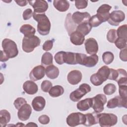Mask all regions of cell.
Here are the masks:
<instances>
[{
	"mask_svg": "<svg viewBox=\"0 0 127 127\" xmlns=\"http://www.w3.org/2000/svg\"><path fill=\"white\" fill-rule=\"evenodd\" d=\"M33 17L38 22L37 31L38 33L43 36L48 35L51 29V22L46 15L44 13H33Z\"/></svg>",
	"mask_w": 127,
	"mask_h": 127,
	"instance_id": "6da1fadb",
	"label": "cell"
},
{
	"mask_svg": "<svg viewBox=\"0 0 127 127\" xmlns=\"http://www.w3.org/2000/svg\"><path fill=\"white\" fill-rule=\"evenodd\" d=\"M1 45L3 51L9 59L14 58L18 55V50L17 45L12 40L8 38L4 39L2 41Z\"/></svg>",
	"mask_w": 127,
	"mask_h": 127,
	"instance_id": "7a4b0ae2",
	"label": "cell"
},
{
	"mask_svg": "<svg viewBox=\"0 0 127 127\" xmlns=\"http://www.w3.org/2000/svg\"><path fill=\"white\" fill-rule=\"evenodd\" d=\"M98 123L102 127H111L115 125L118 122V117L112 113H101L97 114Z\"/></svg>",
	"mask_w": 127,
	"mask_h": 127,
	"instance_id": "3957f363",
	"label": "cell"
},
{
	"mask_svg": "<svg viewBox=\"0 0 127 127\" xmlns=\"http://www.w3.org/2000/svg\"><path fill=\"white\" fill-rule=\"evenodd\" d=\"M40 43V39L36 36L34 35L31 37H24L22 40V50L25 53H31L35 48L39 46Z\"/></svg>",
	"mask_w": 127,
	"mask_h": 127,
	"instance_id": "277c9868",
	"label": "cell"
},
{
	"mask_svg": "<svg viewBox=\"0 0 127 127\" xmlns=\"http://www.w3.org/2000/svg\"><path fill=\"white\" fill-rule=\"evenodd\" d=\"M90 86L86 83L81 84L79 88L70 93L69 95L70 99L73 102H77L81 99L86 94L91 91Z\"/></svg>",
	"mask_w": 127,
	"mask_h": 127,
	"instance_id": "5b68a950",
	"label": "cell"
},
{
	"mask_svg": "<svg viewBox=\"0 0 127 127\" xmlns=\"http://www.w3.org/2000/svg\"><path fill=\"white\" fill-rule=\"evenodd\" d=\"M85 114L80 112L70 114L66 119L67 124L70 127H75L79 125H83L85 123Z\"/></svg>",
	"mask_w": 127,
	"mask_h": 127,
	"instance_id": "8992f818",
	"label": "cell"
},
{
	"mask_svg": "<svg viewBox=\"0 0 127 127\" xmlns=\"http://www.w3.org/2000/svg\"><path fill=\"white\" fill-rule=\"evenodd\" d=\"M92 107L95 113H101L104 110V106L107 102V98L105 95L98 94L92 98Z\"/></svg>",
	"mask_w": 127,
	"mask_h": 127,
	"instance_id": "52a82bcc",
	"label": "cell"
},
{
	"mask_svg": "<svg viewBox=\"0 0 127 127\" xmlns=\"http://www.w3.org/2000/svg\"><path fill=\"white\" fill-rule=\"evenodd\" d=\"M125 19V14L123 11L122 10H114L110 13L108 22L110 25L117 26Z\"/></svg>",
	"mask_w": 127,
	"mask_h": 127,
	"instance_id": "ba28073f",
	"label": "cell"
},
{
	"mask_svg": "<svg viewBox=\"0 0 127 127\" xmlns=\"http://www.w3.org/2000/svg\"><path fill=\"white\" fill-rule=\"evenodd\" d=\"M98 59V56L96 54L87 56L85 54H81L79 64L88 67H92L97 64Z\"/></svg>",
	"mask_w": 127,
	"mask_h": 127,
	"instance_id": "9c48e42d",
	"label": "cell"
},
{
	"mask_svg": "<svg viewBox=\"0 0 127 127\" xmlns=\"http://www.w3.org/2000/svg\"><path fill=\"white\" fill-rule=\"evenodd\" d=\"M28 2L33 7L34 13L41 14L45 12L48 8V4L46 0H31L28 1Z\"/></svg>",
	"mask_w": 127,
	"mask_h": 127,
	"instance_id": "30bf717a",
	"label": "cell"
},
{
	"mask_svg": "<svg viewBox=\"0 0 127 127\" xmlns=\"http://www.w3.org/2000/svg\"><path fill=\"white\" fill-rule=\"evenodd\" d=\"M111 8L112 6L110 5L103 4L97 10L96 15L102 23L108 21L110 15L109 11Z\"/></svg>",
	"mask_w": 127,
	"mask_h": 127,
	"instance_id": "8fae6325",
	"label": "cell"
},
{
	"mask_svg": "<svg viewBox=\"0 0 127 127\" xmlns=\"http://www.w3.org/2000/svg\"><path fill=\"white\" fill-rule=\"evenodd\" d=\"M45 68L42 65L35 66L30 71V78L33 81H37L41 79L45 76Z\"/></svg>",
	"mask_w": 127,
	"mask_h": 127,
	"instance_id": "7c38bea8",
	"label": "cell"
},
{
	"mask_svg": "<svg viewBox=\"0 0 127 127\" xmlns=\"http://www.w3.org/2000/svg\"><path fill=\"white\" fill-rule=\"evenodd\" d=\"M127 99H124L120 96H117L108 101L107 107L109 109H113L117 107L120 108L124 107L127 108Z\"/></svg>",
	"mask_w": 127,
	"mask_h": 127,
	"instance_id": "4fadbf2b",
	"label": "cell"
},
{
	"mask_svg": "<svg viewBox=\"0 0 127 127\" xmlns=\"http://www.w3.org/2000/svg\"><path fill=\"white\" fill-rule=\"evenodd\" d=\"M85 48L86 53L89 55L96 54L98 51V44L93 38H89L85 42Z\"/></svg>",
	"mask_w": 127,
	"mask_h": 127,
	"instance_id": "5bb4252c",
	"label": "cell"
},
{
	"mask_svg": "<svg viewBox=\"0 0 127 127\" xmlns=\"http://www.w3.org/2000/svg\"><path fill=\"white\" fill-rule=\"evenodd\" d=\"M18 110V118L22 121H25L29 119L32 113L31 107L27 103L22 105Z\"/></svg>",
	"mask_w": 127,
	"mask_h": 127,
	"instance_id": "9a60e30c",
	"label": "cell"
},
{
	"mask_svg": "<svg viewBox=\"0 0 127 127\" xmlns=\"http://www.w3.org/2000/svg\"><path fill=\"white\" fill-rule=\"evenodd\" d=\"M90 17V14L87 12L76 11L72 14L71 18L74 23L79 25L84 22H88Z\"/></svg>",
	"mask_w": 127,
	"mask_h": 127,
	"instance_id": "2e32d148",
	"label": "cell"
},
{
	"mask_svg": "<svg viewBox=\"0 0 127 127\" xmlns=\"http://www.w3.org/2000/svg\"><path fill=\"white\" fill-rule=\"evenodd\" d=\"M82 77L80 71L78 70H73L70 71L67 74V79L68 82L71 85H76L79 83Z\"/></svg>",
	"mask_w": 127,
	"mask_h": 127,
	"instance_id": "e0dca14e",
	"label": "cell"
},
{
	"mask_svg": "<svg viewBox=\"0 0 127 127\" xmlns=\"http://www.w3.org/2000/svg\"><path fill=\"white\" fill-rule=\"evenodd\" d=\"M23 89L26 93L29 95L36 94L38 90L37 85L32 80L26 81L23 84Z\"/></svg>",
	"mask_w": 127,
	"mask_h": 127,
	"instance_id": "ac0fdd59",
	"label": "cell"
},
{
	"mask_svg": "<svg viewBox=\"0 0 127 127\" xmlns=\"http://www.w3.org/2000/svg\"><path fill=\"white\" fill-rule=\"evenodd\" d=\"M70 41L74 45H81L85 41V36L75 30L70 34Z\"/></svg>",
	"mask_w": 127,
	"mask_h": 127,
	"instance_id": "d6986e66",
	"label": "cell"
},
{
	"mask_svg": "<svg viewBox=\"0 0 127 127\" xmlns=\"http://www.w3.org/2000/svg\"><path fill=\"white\" fill-rule=\"evenodd\" d=\"M45 105L46 101L45 98L40 96L35 97L32 102V107L37 112L42 111L45 108Z\"/></svg>",
	"mask_w": 127,
	"mask_h": 127,
	"instance_id": "ffe728a7",
	"label": "cell"
},
{
	"mask_svg": "<svg viewBox=\"0 0 127 127\" xmlns=\"http://www.w3.org/2000/svg\"><path fill=\"white\" fill-rule=\"evenodd\" d=\"M53 5L60 12L66 11L69 7V3L66 0H54Z\"/></svg>",
	"mask_w": 127,
	"mask_h": 127,
	"instance_id": "44dd1931",
	"label": "cell"
},
{
	"mask_svg": "<svg viewBox=\"0 0 127 127\" xmlns=\"http://www.w3.org/2000/svg\"><path fill=\"white\" fill-rule=\"evenodd\" d=\"M92 98H88L79 101L76 105L78 110L80 111H85L92 107Z\"/></svg>",
	"mask_w": 127,
	"mask_h": 127,
	"instance_id": "7402d4cb",
	"label": "cell"
},
{
	"mask_svg": "<svg viewBox=\"0 0 127 127\" xmlns=\"http://www.w3.org/2000/svg\"><path fill=\"white\" fill-rule=\"evenodd\" d=\"M59 68L53 64H51L45 69V73L47 76L52 79L57 78L59 75Z\"/></svg>",
	"mask_w": 127,
	"mask_h": 127,
	"instance_id": "603a6c76",
	"label": "cell"
},
{
	"mask_svg": "<svg viewBox=\"0 0 127 127\" xmlns=\"http://www.w3.org/2000/svg\"><path fill=\"white\" fill-rule=\"evenodd\" d=\"M20 32L25 37H31L34 36L36 32L35 29L30 24H24L20 28Z\"/></svg>",
	"mask_w": 127,
	"mask_h": 127,
	"instance_id": "cb8c5ba5",
	"label": "cell"
},
{
	"mask_svg": "<svg viewBox=\"0 0 127 127\" xmlns=\"http://www.w3.org/2000/svg\"><path fill=\"white\" fill-rule=\"evenodd\" d=\"M64 63L68 64H76L77 63V53L72 52H64Z\"/></svg>",
	"mask_w": 127,
	"mask_h": 127,
	"instance_id": "d4e9b609",
	"label": "cell"
},
{
	"mask_svg": "<svg viewBox=\"0 0 127 127\" xmlns=\"http://www.w3.org/2000/svg\"><path fill=\"white\" fill-rule=\"evenodd\" d=\"M85 121L83 125L90 127L98 123L97 114L93 113H87L85 114Z\"/></svg>",
	"mask_w": 127,
	"mask_h": 127,
	"instance_id": "484cf974",
	"label": "cell"
},
{
	"mask_svg": "<svg viewBox=\"0 0 127 127\" xmlns=\"http://www.w3.org/2000/svg\"><path fill=\"white\" fill-rule=\"evenodd\" d=\"M10 114L6 110H1L0 111V125L1 127L6 126L10 120Z\"/></svg>",
	"mask_w": 127,
	"mask_h": 127,
	"instance_id": "4316f807",
	"label": "cell"
},
{
	"mask_svg": "<svg viewBox=\"0 0 127 127\" xmlns=\"http://www.w3.org/2000/svg\"><path fill=\"white\" fill-rule=\"evenodd\" d=\"M64 93V88L59 85H55L50 89L49 91V94L50 96L52 97H58L61 96Z\"/></svg>",
	"mask_w": 127,
	"mask_h": 127,
	"instance_id": "83f0119b",
	"label": "cell"
},
{
	"mask_svg": "<svg viewBox=\"0 0 127 127\" xmlns=\"http://www.w3.org/2000/svg\"><path fill=\"white\" fill-rule=\"evenodd\" d=\"M110 72V68L106 65H103L98 70L96 73L104 81H105L109 78Z\"/></svg>",
	"mask_w": 127,
	"mask_h": 127,
	"instance_id": "f1b7e54d",
	"label": "cell"
},
{
	"mask_svg": "<svg viewBox=\"0 0 127 127\" xmlns=\"http://www.w3.org/2000/svg\"><path fill=\"white\" fill-rule=\"evenodd\" d=\"M92 29V27L88 22H84L78 25L76 28V30L81 33L84 36L89 33Z\"/></svg>",
	"mask_w": 127,
	"mask_h": 127,
	"instance_id": "f546056e",
	"label": "cell"
},
{
	"mask_svg": "<svg viewBox=\"0 0 127 127\" xmlns=\"http://www.w3.org/2000/svg\"><path fill=\"white\" fill-rule=\"evenodd\" d=\"M71 20H72V19H71V14L68 13L66 15V17L65 19V25L66 30L68 32L69 35H70V34L74 31L73 30L75 29V28L76 27L75 25H74L73 24H72L73 22H74L73 21V20L72 21Z\"/></svg>",
	"mask_w": 127,
	"mask_h": 127,
	"instance_id": "4dcf8cb0",
	"label": "cell"
},
{
	"mask_svg": "<svg viewBox=\"0 0 127 127\" xmlns=\"http://www.w3.org/2000/svg\"><path fill=\"white\" fill-rule=\"evenodd\" d=\"M41 64L44 66H48L53 64V56L49 52H45L42 57Z\"/></svg>",
	"mask_w": 127,
	"mask_h": 127,
	"instance_id": "1f68e13d",
	"label": "cell"
},
{
	"mask_svg": "<svg viewBox=\"0 0 127 127\" xmlns=\"http://www.w3.org/2000/svg\"><path fill=\"white\" fill-rule=\"evenodd\" d=\"M117 35L118 38L127 40V25L124 24L120 26L117 29Z\"/></svg>",
	"mask_w": 127,
	"mask_h": 127,
	"instance_id": "d6a6232c",
	"label": "cell"
},
{
	"mask_svg": "<svg viewBox=\"0 0 127 127\" xmlns=\"http://www.w3.org/2000/svg\"><path fill=\"white\" fill-rule=\"evenodd\" d=\"M102 59L106 64H109L113 62L114 59V56L111 52H105L102 55Z\"/></svg>",
	"mask_w": 127,
	"mask_h": 127,
	"instance_id": "836d02e7",
	"label": "cell"
},
{
	"mask_svg": "<svg viewBox=\"0 0 127 127\" xmlns=\"http://www.w3.org/2000/svg\"><path fill=\"white\" fill-rule=\"evenodd\" d=\"M117 88L115 84L113 83H108L106 84L103 88L104 93L107 95H110L114 94L116 91Z\"/></svg>",
	"mask_w": 127,
	"mask_h": 127,
	"instance_id": "e575fe53",
	"label": "cell"
},
{
	"mask_svg": "<svg viewBox=\"0 0 127 127\" xmlns=\"http://www.w3.org/2000/svg\"><path fill=\"white\" fill-rule=\"evenodd\" d=\"M90 80L91 83L95 86L101 85L104 82L97 73L93 74L90 76Z\"/></svg>",
	"mask_w": 127,
	"mask_h": 127,
	"instance_id": "d590c367",
	"label": "cell"
},
{
	"mask_svg": "<svg viewBox=\"0 0 127 127\" xmlns=\"http://www.w3.org/2000/svg\"><path fill=\"white\" fill-rule=\"evenodd\" d=\"M117 38L118 36L117 35L116 30L112 29L108 31L107 34V39L109 42L114 43Z\"/></svg>",
	"mask_w": 127,
	"mask_h": 127,
	"instance_id": "8d00e7d4",
	"label": "cell"
},
{
	"mask_svg": "<svg viewBox=\"0 0 127 127\" xmlns=\"http://www.w3.org/2000/svg\"><path fill=\"white\" fill-rule=\"evenodd\" d=\"M88 23L92 27H96L99 26L102 22L100 20V19L98 18L96 14L93 15L92 17L90 18V19L88 20Z\"/></svg>",
	"mask_w": 127,
	"mask_h": 127,
	"instance_id": "74e56055",
	"label": "cell"
},
{
	"mask_svg": "<svg viewBox=\"0 0 127 127\" xmlns=\"http://www.w3.org/2000/svg\"><path fill=\"white\" fill-rule=\"evenodd\" d=\"M127 40L118 37L114 43L118 49L122 50L127 47Z\"/></svg>",
	"mask_w": 127,
	"mask_h": 127,
	"instance_id": "f35d334b",
	"label": "cell"
},
{
	"mask_svg": "<svg viewBox=\"0 0 127 127\" xmlns=\"http://www.w3.org/2000/svg\"><path fill=\"white\" fill-rule=\"evenodd\" d=\"M64 51H60L58 53H57L54 57L55 60L56 62L59 64H64Z\"/></svg>",
	"mask_w": 127,
	"mask_h": 127,
	"instance_id": "ab89813d",
	"label": "cell"
},
{
	"mask_svg": "<svg viewBox=\"0 0 127 127\" xmlns=\"http://www.w3.org/2000/svg\"><path fill=\"white\" fill-rule=\"evenodd\" d=\"M53 85L52 82L49 80H44L41 85V88L43 91L44 92H48L52 88Z\"/></svg>",
	"mask_w": 127,
	"mask_h": 127,
	"instance_id": "60d3db41",
	"label": "cell"
},
{
	"mask_svg": "<svg viewBox=\"0 0 127 127\" xmlns=\"http://www.w3.org/2000/svg\"><path fill=\"white\" fill-rule=\"evenodd\" d=\"M88 5V0H77L75 1V6L78 9L85 8Z\"/></svg>",
	"mask_w": 127,
	"mask_h": 127,
	"instance_id": "b9f144b4",
	"label": "cell"
},
{
	"mask_svg": "<svg viewBox=\"0 0 127 127\" xmlns=\"http://www.w3.org/2000/svg\"><path fill=\"white\" fill-rule=\"evenodd\" d=\"M26 103H27V101L24 98L22 97H18L16 98V100H15L13 104L15 108L18 110L22 105Z\"/></svg>",
	"mask_w": 127,
	"mask_h": 127,
	"instance_id": "7bdbcfd3",
	"label": "cell"
},
{
	"mask_svg": "<svg viewBox=\"0 0 127 127\" xmlns=\"http://www.w3.org/2000/svg\"><path fill=\"white\" fill-rule=\"evenodd\" d=\"M127 85H122L119 86V93L120 96L122 98L127 99Z\"/></svg>",
	"mask_w": 127,
	"mask_h": 127,
	"instance_id": "ee69618b",
	"label": "cell"
},
{
	"mask_svg": "<svg viewBox=\"0 0 127 127\" xmlns=\"http://www.w3.org/2000/svg\"><path fill=\"white\" fill-rule=\"evenodd\" d=\"M33 12L32 11V9L30 8H28L25 10L22 14L23 19L25 20H28L30 19L32 16H33Z\"/></svg>",
	"mask_w": 127,
	"mask_h": 127,
	"instance_id": "f6af8a7d",
	"label": "cell"
},
{
	"mask_svg": "<svg viewBox=\"0 0 127 127\" xmlns=\"http://www.w3.org/2000/svg\"><path fill=\"white\" fill-rule=\"evenodd\" d=\"M53 46V41L52 40H48L45 41L43 45V50L45 51H49L51 50Z\"/></svg>",
	"mask_w": 127,
	"mask_h": 127,
	"instance_id": "bcb514c9",
	"label": "cell"
},
{
	"mask_svg": "<svg viewBox=\"0 0 127 127\" xmlns=\"http://www.w3.org/2000/svg\"><path fill=\"white\" fill-rule=\"evenodd\" d=\"M118 76V71L117 69H114L113 68H110V75L108 78V79L113 80L117 81Z\"/></svg>",
	"mask_w": 127,
	"mask_h": 127,
	"instance_id": "7dc6e473",
	"label": "cell"
},
{
	"mask_svg": "<svg viewBox=\"0 0 127 127\" xmlns=\"http://www.w3.org/2000/svg\"><path fill=\"white\" fill-rule=\"evenodd\" d=\"M38 121L43 125H46L50 122V118L46 115H43L38 118Z\"/></svg>",
	"mask_w": 127,
	"mask_h": 127,
	"instance_id": "c3c4849f",
	"label": "cell"
},
{
	"mask_svg": "<svg viewBox=\"0 0 127 127\" xmlns=\"http://www.w3.org/2000/svg\"><path fill=\"white\" fill-rule=\"evenodd\" d=\"M120 59L124 61L127 62V47L122 49L120 53Z\"/></svg>",
	"mask_w": 127,
	"mask_h": 127,
	"instance_id": "681fc988",
	"label": "cell"
},
{
	"mask_svg": "<svg viewBox=\"0 0 127 127\" xmlns=\"http://www.w3.org/2000/svg\"><path fill=\"white\" fill-rule=\"evenodd\" d=\"M119 86L122 85H127V77H124L119 79L117 81Z\"/></svg>",
	"mask_w": 127,
	"mask_h": 127,
	"instance_id": "f907efd6",
	"label": "cell"
},
{
	"mask_svg": "<svg viewBox=\"0 0 127 127\" xmlns=\"http://www.w3.org/2000/svg\"><path fill=\"white\" fill-rule=\"evenodd\" d=\"M9 60V58L7 56V55L4 53L3 51H1L0 53V61L1 62H6Z\"/></svg>",
	"mask_w": 127,
	"mask_h": 127,
	"instance_id": "816d5d0a",
	"label": "cell"
},
{
	"mask_svg": "<svg viewBox=\"0 0 127 127\" xmlns=\"http://www.w3.org/2000/svg\"><path fill=\"white\" fill-rule=\"evenodd\" d=\"M15 2L20 6H24L27 5L28 1L27 0H15Z\"/></svg>",
	"mask_w": 127,
	"mask_h": 127,
	"instance_id": "f5cc1de1",
	"label": "cell"
},
{
	"mask_svg": "<svg viewBox=\"0 0 127 127\" xmlns=\"http://www.w3.org/2000/svg\"><path fill=\"white\" fill-rule=\"evenodd\" d=\"M26 127L27 126H29V127H34V126H38L36 124H35L34 123H33V122H30L28 124H27L26 125Z\"/></svg>",
	"mask_w": 127,
	"mask_h": 127,
	"instance_id": "db71d44e",
	"label": "cell"
}]
</instances>
